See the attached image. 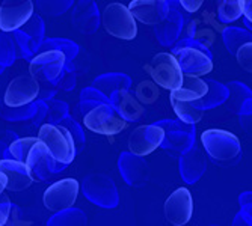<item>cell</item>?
I'll return each mask as SVG.
<instances>
[{
    "label": "cell",
    "instance_id": "cell-1",
    "mask_svg": "<svg viewBox=\"0 0 252 226\" xmlns=\"http://www.w3.org/2000/svg\"><path fill=\"white\" fill-rule=\"evenodd\" d=\"M171 53L177 57L183 74L201 77L213 70V56L210 47L195 38L181 36L172 45Z\"/></svg>",
    "mask_w": 252,
    "mask_h": 226
},
{
    "label": "cell",
    "instance_id": "cell-2",
    "mask_svg": "<svg viewBox=\"0 0 252 226\" xmlns=\"http://www.w3.org/2000/svg\"><path fill=\"white\" fill-rule=\"evenodd\" d=\"M201 143L212 158V162L222 168H233L242 160V145L236 134L220 130L210 128L201 134Z\"/></svg>",
    "mask_w": 252,
    "mask_h": 226
},
{
    "label": "cell",
    "instance_id": "cell-3",
    "mask_svg": "<svg viewBox=\"0 0 252 226\" xmlns=\"http://www.w3.org/2000/svg\"><path fill=\"white\" fill-rule=\"evenodd\" d=\"M38 139L47 146L49 152L55 160L70 165L76 157V143L71 131L65 125L56 124H44L38 131Z\"/></svg>",
    "mask_w": 252,
    "mask_h": 226
},
{
    "label": "cell",
    "instance_id": "cell-4",
    "mask_svg": "<svg viewBox=\"0 0 252 226\" xmlns=\"http://www.w3.org/2000/svg\"><path fill=\"white\" fill-rule=\"evenodd\" d=\"M66 65V56L61 50H44L36 55L31 65V76L36 79L41 87H53L55 83H59L62 71ZM59 87V86H55Z\"/></svg>",
    "mask_w": 252,
    "mask_h": 226
},
{
    "label": "cell",
    "instance_id": "cell-5",
    "mask_svg": "<svg viewBox=\"0 0 252 226\" xmlns=\"http://www.w3.org/2000/svg\"><path fill=\"white\" fill-rule=\"evenodd\" d=\"M83 124L89 131L103 136H115L128 125L110 101L100 103L91 109L83 116Z\"/></svg>",
    "mask_w": 252,
    "mask_h": 226
},
{
    "label": "cell",
    "instance_id": "cell-6",
    "mask_svg": "<svg viewBox=\"0 0 252 226\" xmlns=\"http://www.w3.org/2000/svg\"><path fill=\"white\" fill-rule=\"evenodd\" d=\"M156 124L165 131L160 148L171 154L180 155L196 143V130L193 124H188L181 119H163Z\"/></svg>",
    "mask_w": 252,
    "mask_h": 226
},
{
    "label": "cell",
    "instance_id": "cell-7",
    "mask_svg": "<svg viewBox=\"0 0 252 226\" xmlns=\"http://www.w3.org/2000/svg\"><path fill=\"white\" fill-rule=\"evenodd\" d=\"M101 23L106 32L120 39H134L137 35L136 18L133 17L128 6L123 3H110L104 8Z\"/></svg>",
    "mask_w": 252,
    "mask_h": 226
},
{
    "label": "cell",
    "instance_id": "cell-8",
    "mask_svg": "<svg viewBox=\"0 0 252 226\" xmlns=\"http://www.w3.org/2000/svg\"><path fill=\"white\" fill-rule=\"evenodd\" d=\"M169 11L166 17L156 26V38L163 47H172V45L181 38L186 26L190 21V14L180 5L178 0H168Z\"/></svg>",
    "mask_w": 252,
    "mask_h": 226
},
{
    "label": "cell",
    "instance_id": "cell-9",
    "mask_svg": "<svg viewBox=\"0 0 252 226\" xmlns=\"http://www.w3.org/2000/svg\"><path fill=\"white\" fill-rule=\"evenodd\" d=\"M145 71L157 86L168 90L177 89L183 82L181 66L172 53H157L151 62L145 65Z\"/></svg>",
    "mask_w": 252,
    "mask_h": 226
},
{
    "label": "cell",
    "instance_id": "cell-10",
    "mask_svg": "<svg viewBox=\"0 0 252 226\" xmlns=\"http://www.w3.org/2000/svg\"><path fill=\"white\" fill-rule=\"evenodd\" d=\"M79 189L80 186L74 178H63L56 181L44 192L42 202L45 208L50 211H63L71 208L79 196Z\"/></svg>",
    "mask_w": 252,
    "mask_h": 226
},
{
    "label": "cell",
    "instance_id": "cell-11",
    "mask_svg": "<svg viewBox=\"0 0 252 226\" xmlns=\"http://www.w3.org/2000/svg\"><path fill=\"white\" fill-rule=\"evenodd\" d=\"M26 166L33 178V181H39V183L49 179V176L53 173L62 172L66 168V165L55 160L52 154L49 152L47 146H45L39 139L33 143V146L29 151Z\"/></svg>",
    "mask_w": 252,
    "mask_h": 226
},
{
    "label": "cell",
    "instance_id": "cell-12",
    "mask_svg": "<svg viewBox=\"0 0 252 226\" xmlns=\"http://www.w3.org/2000/svg\"><path fill=\"white\" fill-rule=\"evenodd\" d=\"M33 15L32 0H3L0 5V30L14 32L23 28Z\"/></svg>",
    "mask_w": 252,
    "mask_h": 226
},
{
    "label": "cell",
    "instance_id": "cell-13",
    "mask_svg": "<svg viewBox=\"0 0 252 226\" xmlns=\"http://www.w3.org/2000/svg\"><path fill=\"white\" fill-rule=\"evenodd\" d=\"M39 97V83L31 74H21L11 80L3 97V104L8 107H21L31 104Z\"/></svg>",
    "mask_w": 252,
    "mask_h": 226
},
{
    "label": "cell",
    "instance_id": "cell-14",
    "mask_svg": "<svg viewBox=\"0 0 252 226\" xmlns=\"http://www.w3.org/2000/svg\"><path fill=\"white\" fill-rule=\"evenodd\" d=\"M163 134L165 131L158 124L137 127L128 138V151L139 157L150 155L162 145Z\"/></svg>",
    "mask_w": 252,
    "mask_h": 226
},
{
    "label": "cell",
    "instance_id": "cell-15",
    "mask_svg": "<svg viewBox=\"0 0 252 226\" xmlns=\"http://www.w3.org/2000/svg\"><path fill=\"white\" fill-rule=\"evenodd\" d=\"M165 216L175 226L186 225L193 216V198L189 189L180 187L165 202Z\"/></svg>",
    "mask_w": 252,
    "mask_h": 226
},
{
    "label": "cell",
    "instance_id": "cell-16",
    "mask_svg": "<svg viewBox=\"0 0 252 226\" xmlns=\"http://www.w3.org/2000/svg\"><path fill=\"white\" fill-rule=\"evenodd\" d=\"M180 175L186 184H195L202 178V175L207 170V162L202 149L195 143L186 152L180 154L178 158Z\"/></svg>",
    "mask_w": 252,
    "mask_h": 226
},
{
    "label": "cell",
    "instance_id": "cell-17",
    "mask_svg": "<svg viewBox=\"0 0 252 226\" xmlns=\"http://www.w3.org/2000/svg\"><path fill=\"white\" fill-rule=\"evenodd\" d=\"M120 173L126 179V183L133 187H139L147 184L150 178V166L144 160V157H139L133 152H123L120 157Z\"/></svg>",
    "mask_w": 252,
    "mask_h": 226
},
{
    "label": "cell",
    "instance_id": "cell-18",
    "mask_svg": "<svg viewBox=\"0 0 252 226\" xmlns=\"http://www.w3.org/2000/svg\"><path fill=\"white\" fill-rule=\"evenodd\" d=\"M128 9L133 17L147 26H157L169 11L168 0H131Z\"/></svg>",
    "mask_w": 252,
    "mask_h": 226
},
{
    "label": "cell",
    "instance_id": "cell-19",
    "mask_svg": "<svg viewBox=\"0 0 252 226\" xmlns=\"http://www.w3.org/2000/svg\"><path fill=\"white\" fill-rule=\"evenodd\" d=\"M83 189H94L98 190V193H95V196L91 198L95 205L100 207H106V208H113L118 205V192L117 187L113 184L112 178L106 176V175H93L88 176L86 181L83 183Z\"/></svg>",
    "mask_w": 252,
    "mask_h": 226
},
{
    "label": "cell",
    "instance_id": "cell-20",
    "mask_svg": "<svg viewBox=\"0 0 252 226\" xmlns=\"http://www.w3.org/2000/svg\"><path fill=\"white\" fill-rule=\"evenodd\" d=\"M0 172L6 175V189L9 192H23L33 183L26 163L12 160V158H0Z\"/></svg>",
    "mask_w": 252,
    "mask_h": 226
},
{
    "label": "cell",
    "instance_id": "cell-21",
    "mask_svg": "<svg viewBox=\"0 0 252 226\" xmlns=\"http://www.w3.org/2000/svg\"><path fill=\"white\" fill-rule=\"evenodd\" d=\"M109 101L118 110L120 115L127 122H136L145 115L144 104L133 95L128 89L126 90H117L109 97Z\"/></svg>",
    "mask_w": 252,
    "mask_h": 226
},
{
    "label": "cell",
    "instance_id": "cell-22",
    "mask_svg": "<svg viewBox=\"0 0 252 226\" xmlns=\"http://www.w3.org/2000/svg\"><path fill=\"white\" fill-rule=\"evenodd\" d=\"M230 95H228L225 106L226 110L233 115H248L252 113V90L242 82H230L226 85Z\"/></svg>",
    "mask_w": 252,
    "mask_h": 226
},
{
    "label": "cell",
    "instance_id": "cell-23",
    "mask_svg": "<svg viewBox=\"0 0 252 226\" xmlns=\"http://www.w3.org/2000/svg\"><path fill=\"white\" fill-rule=\"evenodd\" d=\"M207 89L209 85L205 80L199 79L198 76L183 74L181 85L177 89L171 90V95L183 101H195L207 94Z\"/></svg>",
    "mask_w": 252,
    "mask_h": 226
},
{
    "label": "cell",
    "instance_id": "cell-24",
    "mask_svg": "<svg viewBox=\"0 0 252 226\" xmlns=\"http://www.w3.org/2000/svg\"><path fill=\"white\" fill-rule=\"evenodd\" d=\"M205 82H207V85H209L207 94H205L204 97H201L199 100L192 101V103L204 112L216 109L219 106H223L228 95H230V90H228L226 85L216 82L213 79H205Z\"/></svg>",
    "mask_w": 252,
    "mask_h": 226
},
{
    "label": "cell",
    "instance_id": "cell-25",
    "mask_svg": "<svg viewBox=\"0 0 252 226\" xmlns=\"http://www.w3.org/2000/svg\"><path fill=\"white\" fill-rule=\"evenodd\" d=\"M222 39H223V44H225L228 53H230L231 56H236V53L239 52V49L243 44L252 41V32L249 29L226 26L222 30Z\"/></svg>",
    "mask_w": 252,
    "mask_h": 226
},
{
    "label": "cell",
    "instance_id": "cell-26",
    "mask_svg": "<svg viewBox=\"0 0 252 226\" xmlns=\"http://www.w3.org/2000/svg\"><path fill=\"white\" fill-rule=\"evenodd\" d=\"M130 85H131V80L126 74H106V76L98 77L94 82V86L100 90V92H103L107 98L113 92H117V90L130 89Z\"/></svg>",
    "mask_w": 252,
    "mask_h": 226
},
{
    "label": "cell",
    "instance_id": "cell-27",
    "mask_svg": "<svg viewBox=\"0 0 252 226\" xmlns=\"http://www.w3.org/2000/svg\"><path fill=\"white\" fill-rule=\"evenodd\" d=\"M171 100V106L175 112V115L178 119L185 121L188 124H198L202 116H204V110L198 109L192 101H183V100H178L175 97H169Z\"/></svg>",
    "mask_w": 252,
    "mask_h": 226
},
{
    "label": "cell",
    "instance_id": "cell-28",
    "mask_svg": "<svg viewBox=\"0 0 252 226\" xmlns=\"http://www.w3.org/2000/svg\"><path fill=\"white\" fill-rule=\"evenodd\" d=\"M245 0H218V18L223 25L237 21L243 15Z\"/></svg>",
    "mask_w": 252,
    "mask_h": 226
},
{
    "label": "cell",
    "instance_id": "cell-29",
    "mask_svg": "<svg viewBox=\"0 0 252 226\" xmlns=\"http://www.w3.org/2000/svg\"><path fill=\"white\" fill-rule=\"evenodd\" d=\"M38 141V138H21V139H15L9 143L8 149H6V157L5 158H12V160L26 163L28 155L31 148L33 146V143Z\"/></svg>",
    "mask_w": 252,
    "mask_h": 226
},
{
    "label": "cell",
    "instance_id": "cell-30",
    "mask_svg": "<svg viewBox=\"0 0 252 226\" xmlns=\"http://www.w3.org/2000/svg\"><path fill=\"white\" fill-rule=\"evenodd\" d=\"M134 95L142 104H153L160 97V92H158L157 85L154 82L144 80V82H141L139 85L136 86Z\"/></svg>",
    "mask_w": 252,
    "mask_h": 226
},
{
    "label": "cell",
    "instance_id": "cell-31",
    "mask_svg": "<svg viewBox=\"0 0 252 226\" xmlns=\"http://www.w3.org/2000/svg\"><path fill=\"white\" fill-rule=\"evenodd\" d=\"M234 57L237 59V63L243 68L246 73L252 74V41L243 44Z\"/></svg>",
    "mask_w": 252,
    "mask_h": 226
},
{
    "label": "cell",
    "instance_id": "cell-32",
    "mask_svg": "<svg viewBox=\"0 0 252 226\" xmlns=\"http://www.w3.org/2000/svg\"><path fill=\"white\" fill-rule=\"evenodd\" d=\"M68 5H70V2H66V0H39L41 11L50 15L62 14L68 8Z\"/></svg>",
    "mask_w": 252,
    "mask_h": 226
},
{
    "label": "cell",
    "instance_id": "cell-33",
    "mask_svg": "<svg viewBox=\"0 0 252 226\" xmlns=\"http://www.w3.org/2000/svg\"><path fill=\"white\" fill-rule=\"evenodd\" d=\"M240 213L245 216L249 226H252V192H243L239 196Z\"/></svg>",
    "mask_w": 252,
    "mask_h": 226
},
{
    "label": "cell",
    "instance_id": "cell-34",
    "mask_svg": "<svg viewBox=\"0 0 252 226\" xmlns=\"http://www.w3.org/2000/svg\"><path fill=\"white\" fill-rule=\"evenodd\" d=\"M49 115H50V119L53 122H61L65 116H66V112H68V106L65 103H61V101H53L49 104Z\"/></svg>",
    "mask_w": 252,
    "mask_h": 226
},
{
    "label": "cell",
    "instance_id": "cell-35",
    "mask_svg": "<svg viewBox=\"0 0 252 226\" xmlns=\"http://www.w3.org/2000/svg\"><path fill=\"white\" fill-rule=\"evenodd\" d=\"M11 207H12V203H11L8 195L3 192L2 195H0V226L6 225V220H8L9 213H11Z\"/></svg>",
    "mask_w": 252,
    "mask_h": 226
},
{
    "label": "cell",
    "instance_id": "cell-36",
    "mask_svg": "<svg viewBox=\"0 0 252 226\" xmlns=\"http://www.w3.org/2000/svg\"><path fill=\"white\" fill-rule=\"evenodd\" d=\"M239 124H240L242 130L252 138V113H248V115H239Z\"/></svg>",
    "mask_w": 252,
    "mask_h": 226
},
{
    "label": "cell",
    "instance_id": "cell-37",
    "mask_svg": "<svg viewBox=\"0 0 252 226\" xmlns=\"http://www.w3.org/2000/svg\"><path fill=\"white\" fill-rule=\"evenodd\" d=\"M178 2L189 14H193V12L199 11V8L202 5V0H178Z\"/></svg>",
    "mask_w": 252,
    "mask_h": 226
},
{
    "label": "cell",
    "instance_id": "cell-38",
    "mask_svg": "<svg viewBox=\"0 0 252 226\" xmlns=\"http://www.w3.org/2000/svg\"><path fill=\"white\" fill-rule=\"evenodd\" d=\"M20 216H21L20 208H18V207H15V205H12V207H11V213H9V217H8V220H6V223H8V225L20 223V222H18Z\"/></svg>",
    "mask_w": 252,
    "mask_h": 226
},
{
    "label": "cell",
    "instance_id": "cell-39",
    "mask_svg": "<svg viewBox=\"0 0 252 226\" xmlns=\"http://www.w3.org/2000/svg\"><path fill=\"white\" fill-rule=\"evenodd\" d=\"M243 17H245V20H246V21L252 23V0H245Z\"/></svg>",
    "mask_w": 252,
    "mask_h": 226
},
{
    "label": "cell",
    "instance_id": "cell-40",
    "mask_svg": "<svg viewBox=\"0 0 252 226\" xmlns=\"http://www.w3.org/2000/svg\"><path fill=\"white\" fill-rule=\"evenodd\" d=\"M6 189V175L3 172H0V195H2Z\"/></svg>",
    "mask_w": 252,
    "mask_h": 226
},
{
    "label": "cell",
    "instance_id": "cell-41",
    "mask_svg": "<svg viewBox=\"0 0 252 226\" xmlns=\"http://www.w3.org/2000/svg\"><path fill=\"white\" fill-rule=\"evenodd\" d=\"M41 109H42V106H39V107H38V110H36V113H38V112H41ZM39 121H41V115H39V116H35V122L38 124Z\"/></svg>",
    "mask_w": 252,
    "mask_h": 226
},
{
    "label": "cell",
    "instance_id": "cell-42",
    "mask_svg": "<svg viewBox=\"0 0 252 226\" xmlns=\"http://www.w3.org/2000/svg\"><path fill=\"white\" fill-rule=\"evenodd\" d=\"M245 28H246V29H249V30L252 32V23H249V21H246V20H245Z\"/></svg>",
    "mask_w": 252,
    "mask_h": 226
}]
</instances>
